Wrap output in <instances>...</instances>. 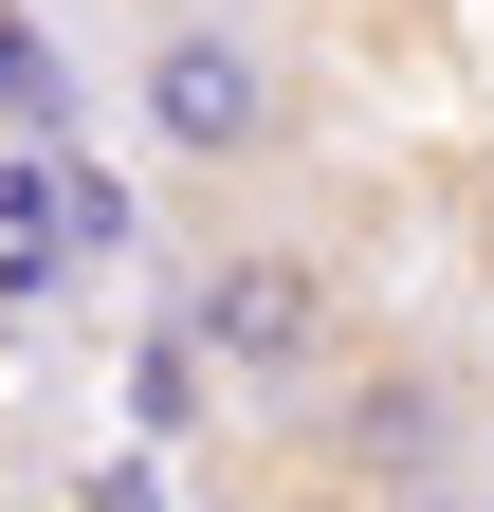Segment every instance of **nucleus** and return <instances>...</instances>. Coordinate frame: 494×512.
I'll return each mask as SVG.
<instances>
[{
	"label": "nucleus",
	"instance_id": "1",
	"mask_svg": "<svg viewBox=\"0 0 494 512\" xmlns=\"http://www.w3.org/2000/svg\"><path fill=\"white\" fill-rule=\"evenodd\" d=\"M165 330H183V366H220L257 421H312L330 384L366 366V293H348V238L275 220V202H220V220H183Z\"/></svg>",
	"mask_w": 494,
	"mask_h": 512
},
{
	"label": "nucleus",
	"instance_id": "2",
	"mask_svg": "<svg viewBox=\"0 0 494 512\" xmlns=\"http://www.w3.org/2000/svg\"><path fill=\"white\" fill-rule=\"evenodd\" d=\"M129 128H147V165L220 183V202L275 183L293 128H312L293 19H275V0H147V19H129Z\"/></svg>",
	"mask_w": 494,
	"mask_h": 512
},
{
	"label": "nucleus",
	"instance_id": "3",
	"mask_svg": "<svg viewBox=\"0 0 494 512\" xmlns=\"http://www.w3.org/2000/svg\"><path fill=\"white\" fill-rule=\"evenodd\" d=\"M293 458L348 476L366 512H458V494L494 476V403H476V366H458L440 330H366V366L293 421Z\"/></svg>",
	"mask_w": 494,
	"mask_h": 512
},
{
	"label": "nucleus",
	"instance_id": "4",
	"mask_svg": "<svg viewBox=\"0 0 494 512\" xmlns=\"http://www.w3.org/2000/svg\"><path fill=\"white\" fill-rule=\"evenodd\" d=\"M238 512H366L348 476H312V458H257V494H238Z\"/></svg>",
	"mask_w": 494,
	"mask_h": 512
}]
</instances>
